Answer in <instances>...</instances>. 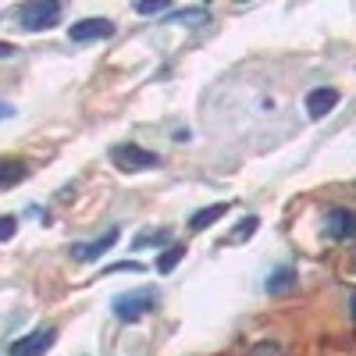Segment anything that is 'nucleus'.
<instances>
[{
  "label": "nucleus",
  "mask_w": 356,
  "mask_h": 356,
  "mask_svg": "<svg viewBox=\"0 0 356 356\" xmlns=\"http://www.w3.org/2000/svg\"><path fill=\"white\" fill-rule=\"evenodd\" d=\"M250 356H285V349H282L278 342H257V346L250 349Z\"/></svg>",
  "instance_id": "nucleus-17"
},
{
  "label": "nucleus",
  "mask_w": 356,
  "mask_h": 356,
  "mask_svg": "<svg viewBox=\"0 0 356 356\" xmlns=\"http://www.w3.org/2000/svg\"><path fill=\"white\" fill-rule=\"evenodd\" d=\"M257 225H260V218H257V214H250V218H243V225H239V228H232V235H228V239H225V243H246V239H250V235L257 232Z\"/></svg>",
  "instance_id": "nucleus-14"
},
{
  "label": "nucleus",
  "mask_w": 356,
  "mask_h": 356,
  "mask_svg": "<svg viewBox=\"0 0 356 356\" xmlns=\"http://www.w3.org/2000/svg\"><path fill=\"white\" fill-rule=\"evenodd\" d=\"M349 314H353V321H356V292H353V300H349Z\"/></svg>",
  "instance_id": "nucleus-21"
},
{
  "label": "nucleus",
  "mask_w": 356,
  "mask_h": 356,
  "mask_svg": "<svg viewBox=\"0 0 356 356\" xmlns=\"http://www.w3.org/2000/svg\"><path fill=\"white\" fill-rule=\"evenodd\" d=\"M171 239V232L168 228H161V232H143L139 239L132 243V250H143V246H161V243H168Z\"/></svg>",
  "instance_id": "nucleus-15"
},
{
  "label": "nucleus",
  "mask_w": 356,
  "mask_h": 356,
  "mask_svg": "<svg viewBox=\"0 0 356 356\" xmlns=\"http://www.w3.org/2000/svg\"><path fill=\"white\" fill-rule=\"evenodd\" d=\"M15 54H18L15 43H4V40H0V61H4V57H15Z\"/></svg>",
  "instance_id": "nucleus-19"
},
{
  "label": "nucleus",
  "mask_w": 356,
  "mask_h": 356,
  "mask_svg": "<svg viewBox=\"0 0 356 356\" xmlns=\"http://www.w3.org/2000/svg\"><path fill=\"white\" fill-rule=\"evenodd\" d=\"M161 303V292L154 285H143V289H132V292H122V296H114V317L118 321H125V324H136L143 321L146 314H154Z\"/></svg>",
  "instance_id": "nucleus-1"
},
{
  "label": "nucleus",
  "mask_w": 356,
  "mask_h": 356,
  "mask_svg": "<svg viewBox=\"0 0 356 356\" xmlns=\"http://www.w3.org/2000/svg\"><path fill=\"white\" fill-rule=\"evenodd\" d=\"M111 164H114L118 171L136 175V171H150V168H157L161 157L150 154V150H143V146H136V143H118V146H111Z\"/></svg>",
  "instance_id": "nucleus-3"
},
{
  "label": "nucleus",
  "mask_w": 356,
  "mask_h": 356,
  "mask_svg": "<svg viewBox=\"0 0 356 356\" xmlns=\"http://www.w3.org/2000/svg\"><path fill=\"white\" fill-rule=\"evenodd\" d=\"M114 243H118V228L104 232L100 239H93V243H75V246H72V257H75V260H82V264H93V260H100Z\"/></svg>",
  "instance_id": "nucleus-7"
},
{
  "label": "nucleus",
  "mask_w": 356,
  "mask_h": 356,
  "mask_svg": "<svg viewBox=\"0 0 356 356\" xmlns=\"http://www.w3.org/2000/svg\"><path fill=\"white\" fill-rule=\"evenodd\" d=\"M65 8L57 0H33V4H22L18 8V25L25 33H43V29H54L61 22Z\"/></svg>",
  "instance_id": "nucleus-2"
},
{
  "label": "nucleus",
  "mask_w": 356,
  "mask_h": 356,
  "mask_svg": "<svg viewBox=\"0 0 356 356\" xmlns=\"http://www.w3.org/2000/svg\"><path fill=\"white\" fill-rule=\"evenodd\" d=\"M296 282H300V278H296V267H278V271L271 275V278H267V292H271V296H282V292H292L296 289Z\"/></svg>",
  "instance_id": "nucleus-10"
},
{
  "label": "nucleus",
  "mask_w": 356,
  "mask_h": 356,
  "mask_svg": "<svg viewBox=\"0 0 356 356\" xmlns=\"http://www.w3.org/2000/svg\"><path fill=\"white\" fill-rule=\"evenodd\" d=\"M54 339H57L54 328H36L33 335H25V339H18L11 346V356H43L54 346Z\"/></svg>",
  "instance_id": "nucleus-6"
},
{
  "label": "nucleus",
  "mask_w": 356,
  "mask_h": 356,
  "mask_svg": "<svg viewBox=\"0 0 356 356\" xmlns=\"http://www.w3.org/2000/svg\"><path fill=\"white\" fill-rule=\"evenodd\" d=\"M228 214V203H214V207H203V211H196L193 218H189V228L193 232H207L214 221H221Z\"/></svg>",
  "instance_id": "nucleus-9"
},
{
  "label": "nucleus",
  "mask_w": 356,
  "mask_h": 356,
  "mask_svg": "<svg viewBox=\"0 0 356 356\" xmlns=\"http://www.w3.org/2000/svg\"><path fill=\"white\" fill-rule=\"evenodd\" d=\"M114 36V22L111 18H82L68 29L72 43H93V40H111Z\"/></svg>",
  "instance_id": "nucleus-4"
},
{
  "label": "nucleus",
  "mask_w": 356,
  "mask_h": 356,
  "mask_svg": "<svg viewBox=\"0 0 356 356\" xmlns=\"http://www.w3.org/2000/svg\"><path fill=\"white\" fill-rule=\"evenodd\" d=\"M324 221H328L324 225V235H328L332 243H346L349 235H356V214L349 211V207H332Z\"/></svg>",
  "instance_id": "nucleus-5"
},
{
  "label": "nucleus",
  "mask_w": 356,
  "mask_h": 356,
  "mask_svg": "<svg viewBox=\"0 0 356 356\" xmlns=\"http://www.w3.org/2000/svg\"><path fill=\"white\" fill-rule=\"evenodd\" d=\"M15 232H18V218L15 214H4V218H0V243L15 239Z\"/></svg>",
  "instance_id": "nucleus-16"
},
{
  "label": "nucleus",
  "mask_w": 356,
  "mask_h": 356,
  "mask_svg": "<svg viewBox=\"0 0 356 356\" xmlns=\"http://www.w3.org/2000/svg\"><path fill=\"white\" fill-rule=\"evenodd\" d=\"M29 175V168L22 161H0V189H8L15 182H22V178Z\"/></svg>",
  "instance_id": "nucleus-11"
},
{
  "label": "nucleus",
  "mask_w": 356,
  "mask_h": 356,
  "mask_svg": "<svg viewBox=\"0 0 356 356\" xmlns=\"http://www.w3.org/2000/svg\"><path fill=\"white\" fill-rule=\"evenodd\" d=\"M186 257V246H178V243H171L161 257H157V275H171L175 267H178V260Z\"/></svg>",
  "instance_id": "nucleus-12"
},
{
  "label": "nucleus",
  "mask_w": 356,
  "mask_h": 356,
  "mask_svg": "<svg viewBox=\"0 0 356 356\" xmlns=\"http://www.w3.org/2000/svg\"><path fill=\"white\" fill-rule=\"evenodd\" d=\"M164 22H186V25H203L211 22V15H207V8H186V11H171Z\"/></svg>",
  "instance_id": "nucleus-13"
},
{
  "label": "nucleus",
  "mask_w": 356,
  "mask_h": 356,
  "mask_svg": "<svg viewBox=\"0 0 356 356\" xmlns=\"http://www.w3.org/2000/svg\"><path fill=\"white\" fill-rule=\"evenodd\" d=\"M4 118H15V107L11 104H0V122H4Z\"/></svg>",
  "instance_id": "nucleus-20"
},
{
  "label": "nucleus",
  "mask_w": 356,
  "mask_h": 356,
  "mask_svg": "<svg viewBox=\"0 0 356 356\" xmlns=\"http://www.w3.org/2000/svg\"><path fill=\"white\" fill-rule=\"evenodd\" d=\"M136 11L139 15H161V11H168V4L164 0H143V4H136Z\"/></svg>",
  "instance_id": "nucleus-18"
},
{
  "label": "nucleus",
  "mask_w": 356,
  "mask_h": 356,
  "mask_svg": "<svg viewBox=\"0 0 356 356\" xmlns=\"http://www.w3.org/2000/svg\"><path fill=\"white\" fill-rule=\"evenodd\" d=\"M335 107H339V89H332V86H321L307 97V114L310 118H328Z\"/></svg>",
  "instance_id": "nucleus-8"
}]
</instances>
